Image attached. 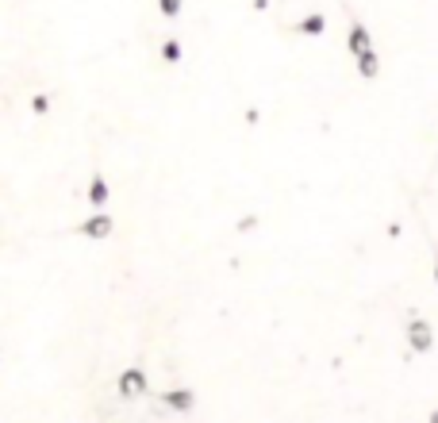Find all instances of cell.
<instances>
[{
    "mask_svg": "<svg viewBox=\"0 0 438 423\" xmlns=\"http://www.w3.org/2000/svg\"><path fill=\"white\" fill-rule=\"evenodd\" d=\"M146 389V374L143 370H123V374H119V393L123 396H138Z\"/></svg>",
    "mask_w": 438,
    "mask_h": 423,
    "instance_id": "obj_1",
    "label": "cell"
},
{
    "mask_svg": "<svg viewBox=\"0 0 438 423\" xmlns=\"http://www.w3.org/2000/svg\"><path fill=\"white\" fill-rule=\"evenodd\" d=\"M77 231H81V235H88V239H108V235H112V216H88Z\"/></svg>",
    "mask_w": 438,
    "mask_h": 423,
    "instance_id": "obj_2",
    "label": "cell"
},
{
    "mask_svg": "<svg viewBox=\"0 0 438 423\" xmlns=\"http://www.w3.org/2000/svg\"><path fill=\"white\" fill-rule=\"evenodd\" d=\"M88 204H93V208H104L108 204V181L100 178V173L88 181Z\"/></svg>",
    "mask_w": 438,
    "mask_h": 423,
    "instance_id": "obj_3",
    "label": "cell"
},
{
    "mask_svg": "<svg viewBox=\"0 0 438 423\" xmlns=\"http://www.w3.org/2000/svg\"><path fill=\"white\" fill-rule=\"evenodd\" d=\"M47 108H50V97H47V93H35V100H31V112H35V116H47Z\"/></svg>",
    "mask_w": 438,
    "mask_h": 423,
    "instance_id": "obj_4",
    "label": "cell"
},
{
    "mask_svg": "<svg viewBox=\"0 0 438 423\" xmlns=\"http://www.w3.org/2000/svg\"><path fill=\"white\" fill-rule=\"evenodd\" d=\"M158 4H162V12H166L169 20H173L177 12H181V0H158Z\"/></svg>",
    "mask_w": 438,
    "mask_h": 423,
    "instance_id": "obj_5",
    "label": "cell"
},
{
    "mask_svg": "<svg viewBox=\"0 0 438 423\" xmlns=\"http://www.w3.org/2000/svg\"><path fill=\"white\" fill-rule=\"evenodd\" d=\"M166 58H169V62L181 58V47H177V43H166Z\"/></svg>",
    "mask_w": 438,
    "mask_h": 423,
    "instance_id": "obj_6",
    "label": "cell"
},
{
    "mask_svg": "<svg viewBox=\"0 0 438 423\" xmlns=\"http://www.w3.org/2000/svg\"><path fill=\"white\" fill-rule=\"evenodd\" d=\"M169 404H177V408H185V404H188V393H169Z\"/></svg>",
    "mask_w": 438,
    "mask_h": 423,
    "instance_id": "obj_7",
    "label": "cell"
}]
</instances>
